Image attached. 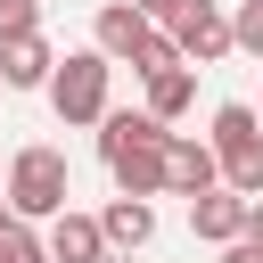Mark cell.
I'll return each mask as SVG.
<instances>
[{"label": "cell", "instance_id": "1", "mask_svg": "<svg viewBox=\"0 0 263 263\" xmlns=\"http://www.w3.org/2000/svg\"><path fill=\"white\" fill-rule=\"evenodd\" d=\"M164 123L140 107H107L99 115V156H107V173H115V197H164Z\"/></svg>", "mask_w": 263, "mask_h": 263}, {"label": "cell", "instance_id": "19", "mask_svg": "<svg viewBox=\"0 0 263 263\" xmlns=\"http://www.w3.org/2000/svg\"><path fill=\"white\" fill-rule=\"evenodd\" d=\"M8 222H16V214H8V197H0V230H8Z\"/></svg>", "mask_w": 263, "mask_h": 263}, {"label": "cell", "instance_id": "8", "mask_svg": "<svg viewBox=\"0 0 263 263\" xmlns=\"http://www.w3.org/2000/svg\"><path fill=\"white\" fill-rule=\"evenodd\" d=\"M115 247H107V230H99V214H58L49 222V263H107Z\"/></svg>", "mask_w": 263, "mask_h": 263}, {"label": "cell", "instance_id": "11", "mask_svg": "<svg viewBox=\"0 0 263 263\" xmlns=\"http://www.w3.org/2000/svg\"><path fill=\"white\" fill-rule=\"evenodd\" d=\"M99 230H107L115 255H140V247L156 238V205H148V197H115V205L99 214Z\"/></svg>", "mask_w": 263, "mask_h": 263}, {"label": "cell", "instance_id": "18", "mask_svg": "<svg viewBox=\"0 0 263 263\" xmlns=\"http://www.w3.org/2000/svg\"><path fill=\"white\" fill-rule=\"evenodd\" d=\"M247 247H263V197H247Z\"/></svg>", "mask_w": 263, "mask_h": 263}, {"label": "cell", "instance_id": "7", "mask_svg": "<svg viewBox=\"0 0 263 263\" xmlns=\"http://www.w3.org/2000/svg\"><path fill=\"white\" fill-rule=\"evenodd\" d=\"M148 33H156V25H148V16L132 8V0H107V8H99V25H90V49H99L107 66H140Z\"/></svg>", "mask_w": 263, "mask_h": 263}, {"label": "cell", "instance_id": "9", "mask_svg": "<svg viewBox=\"0 0 263 263\" xmlns=\"http://www.w3.org/2000/svg\"><path fill=\"white\" fill-rule=\"evenodd\" d=\"M189 230L214 238V247L247 238V197H238V189H205V197H189Z\"/></svg>", "mask_w": 263, "mask_h": 263}, {"label": "cell", "instance_id": "15", "mask_svg": "<svg viewBox=\"0 0 263 263\" xmlns=\"http://www.w3.org/2000/svg\"><path fill=\"white\" fill-rule=\"evenodd\" d=\"M41 33V0H0V41H25Z\"/></svg>", "mask_w": 263, "mask_h": 263}, {"label": "cell", "instance_id": "21", "mask_svg": "<svg viewBox=\"0 0 263 263\" xmlns=\"http://www.w3.org/2000/svg\"><path fill=\"white\" fill-rule=\"evenodd\" d=\"M255 115H263V107H255Z\"/></svg>", "mask_w": 263, "mask_h": 263}, {"label": "cell", "instance_id": "20", "mask_svg": "<svg viewBox=\"0 0 263 263\" xmlns=\"http://www.w3.org/2000/svg\"><path fill=\"white\" fill-rule=\"evenodd\" d=\"M107 263H132V255H107Z\"/></svg>", "mask_w": 263, "mask_h": 263}, {"label": "cell", "instance_id": "10", "mask_svg": "<svg viewBox=\"0 0 263 263\" xmlns=\"http://www.w3.org/2000/svg\"><path fill=\"white\" fill-rule=\"evenodd\" d=\"M49 74H58V49H49L41 33L0 41V82H8V90H49Z\"/></svg>", "mask_w": 263, "mask_h": 263}, {"label": "cell", "instance_id": "3", "mask_svg": "<svg viewBox=\"0 0 263 263\" xmlns=\"http://www.w3.org/2000/svg\"><path fill=\"white\" fill-rule=\"evenodd\" d=\"M205 140H214V156H222V189L263 197V115H255L247 99H222Z\"/></svg>", "mask_w": 263, "mask_h": 263}, {"label": "cell", "instance_id": "4", "mask_svg": "<svg viewBox=\"0 0 263 263\" xmlns=\"http://www.w3.org/2000/svg\"><path fill=\"white\" fill-rule=\"evenodd\" d=\"M107 58L99 49H66L58 58V74H49V107H58V123L66 132H82V123H99L107 115Z\"/></svg>", "mask_w": 263, "mask_h": 263}, {"label": "cell", "instance_id": "12", "mask_svg": "<svg viewBox=\"0 0 263 263\" xmlns=\"http://www.w3.org/2000/svg\"><path fill=\"white\" fill-rule=\"evenodd\" d=\"M189 99H197V74H189V66H164V74H148V115H156V123H173Z\"/></svg>", "mask_w": 263, "mask_h": 263}, {"label": "cell", "instance_id": "17", "mask_svg": "<svg viewBox=\"0 0 263 263\" xmlns=\"http://www.w3.org/2000/svg\"><path fill=\"white\" fill-rule=\"evenodd\" d=\"M222 263H263V247H247V238H230V247H222Z\"/></svg>", "mask_w": 263, "mask_h": 263}, {"label": "cell", "instance_id": "13", "mask_svg": "<svg viewBox=\"0 0 263 263\" xmlns=\"http://www.w3.org/2000/svg\"><path fill=\"white\" fill-rule=\"evenodd\" d=\"M230 49L263 58V0H238V8H230Z\"/></svg>", "mask_w": 263, "mask_h": 263}, {"label": "cell", "instance_id": "5", "mask_svg": "<svg viewBox=\"0 0 263 263\" xmlns=\"http://www.w3.org/2000/svg\"><path fill=\"white\" fill-rule=\"evenodd\" d=\"M164 33L181 41V58H189V66L230 58V8H222V0H181V16H173Z\"/></svg>", "mask_w": 263, "mask_h": 263}, {"label": "cell", "instance_id": "14", "mask_svg": "<svg viewBox=\"0 0 263 263\" xmlns=\"http://www.w3.org/2000/svg\"><path fill=\"white\" fill-rule=\"evenodd\" d=\"M0 263H49V238H33V222L0 230Z\"/></svg>", "mask_w": 263, "mask_h": 263}, {"label": "cell", "instance_id": "6", "mask_svg": "<svg viewBox=\"0 0 263 263\" xmlns=\"http://www.w3.org/2000/svg\"><path fill=\"white\" fill-rule=\"evenodd\" d=\"M164 189H173V197H205V189H222V156H214V140L173 132V140H164Z\"/></svg>", "mask_w": 263, "mask_h": 263}, {"label": "cell", "instance_id": "2", "mask_svg": "<svg viewBox=\"0 0 263 263\" xmlns=\"http://www.w3.org/2000/svg\"><path fill=\"white\" fill-rule=\"evenodd\" d=\"M8 214L16 222H58L66 214V197H74V173H66V156L58 148H16L8 156Z\"/></svg>", "mask_w": 263, "mask_h": 263}, {"label": "cell", "instance_id": "16", "mask_svg": "<svg viewBox=\"0 0 263 263\" xmlns=\"http://www.w3.org/2000/svg\"><path fill=\"white\" fill-rule=\"evenodd\" d=\"M132 8H140L148 25H173V16H181V0H132Z\"/></svg>", "mask_w": 263, "mask_h": 263}]
</instances>
